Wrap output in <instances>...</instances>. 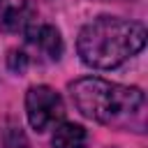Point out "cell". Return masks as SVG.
<instances>
[{
  "mask_svg": "<svg viewBox=\"0 0 148 148\" xmlns=\"http://www.w3.org/2000/svg\"><path fill=\"white\" fill-rule=\"evenodd\" d=\"M146 46V28L118 16H97L86 23L76 39L81 60L92 69H113Z\"/></svg>",
  "mask_w": 148,
  "mask_h": 148,
  "instance_id": "obj_1",
  "label": "cell"
},
{
  "mask_svg": "<svg viewBox=\"0 0 148 148\" xmlns=\"http://www.w3.org/2000/svg\"><path fill=\"white\" fill-rule=\"evenodd\" d=\"M69 97L81 116L102 125H123L143 106V92L136 86H120L99 76L69 83Z\"/></svg>",
  "mask_w": 148,
  "mask_h": 148,
  "instance_id": "obj_2",
  "label": "cell"
},
{
  "mask_svg": "<svg viewBox=\"0 0 148 148\" xmlns=\"http://www.w3.org/2000/svg\"><path fill=\"white\" fill-rule=\"evenodd\" d=\"M25 116L35 132H46L65 116L62 97L51 86H32L25 92Z\"/></svg>",
  "mask_w": 148,
  "mask_h": 148,
  "instance_id": "obj_3",
  "label": "cell"
},
{
  "mask_svg": "<svg viewBox=\"0 0 148 148\" xmlns=\"http://www.w3.org/2000/svg\"><path fill=\"white\" fill-rule=\"evenodd\" d=\"M25 39H28V46H32L46 60H58L62 56V37H60V30L53 25L35 23L25 30Z\"/></svg>",
  "mask_w": 148,
  "mask_h": 148,
  "instance_id": "obj_4",
  "label": "cell"
},
{
  "mask_svg": "<svg viewBox=\"0 0 148 148\" xmlns=\"http://www.w3.org/2000/svg\"><path fill=\"white\" fill-rule=\"evenodd\" d=\"M53 148H88V132L76 123H60L51 136Z\"/></svg>",
  "mask_w": 148,
  "mask_h": 148,
  "instance_id": "obj_5",
  "label": "cell"
},
{
  "mask_svg": "<svg viewBox=\"0 0 148 148\" xmlns=\"http://www.w3.org/2000/svg\"><path fill=\"white\" fill-rule=\"evenodd\" d=\"M28 62H30V58H28V53H25L23 49H12L9 56H7V65H9V69L16 72V74L25 72Z\"/></svg>",
  "mask_w": 148,
  "mask_h": 148,
  "instance_id": "obj_6",
  "label": "cell"
},
{
  "mask_svg": "<svg viewBox=\"0 0 148 148\" xmlns=\"http://www.w3.org/2000/svg\"><path fill=\"white\" fill-rule=\"evenodd\" d=\"M7 9H9V2H7V0H0V23H2V18H5Z\"/></svg>",
  "mask_w": 148,
  "mask_h": 148,
  "instance_id": "obj_7",
  "label": "cell"
}]
</instances>
